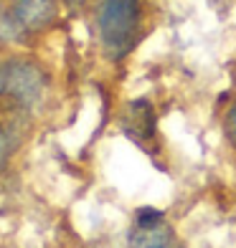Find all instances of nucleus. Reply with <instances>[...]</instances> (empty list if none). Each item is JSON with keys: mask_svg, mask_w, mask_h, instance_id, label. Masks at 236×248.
Returning a JSON list of instances; mask_svg holds the SVG:
<instances>
[{"mask_svg": "<svg viewBox=\"0 0 236 248\" xmlns=\"http://www.w3.org/2000/svg\"><path fill=\"white\" fill-rule=\"evenodd\" d=\"M49 92V74L41 63L23 56L0 59V99L18 109H36Z\"/></svg>", "mask_w": 236, "mask_h": 248, "instance_id": "2", "label": "nucleus"}, {"mask_svg": "<svg viewBox=\"0 0 236 248\" xmlns=\"http://www.w3.org/2000/svg\"><path fill=\"white\" fill-rule=\"evenodd\" d=\"M18 129L13 127V124H0V170L8 165V160L13 157L16 147H18Z\"/></svg>", "mask_w": 236, "mask_h": 248, "instance_id": "6", "label": "nucleus"}, {"mask_svg": "<svg viewBox=\"0 0 236 248\" xmlns=\"http://www.w3.org/2000/svg\"><path fill=\"white\" fill-rule=\"evenodd\" d=\"M223 127H226V134H229V140L236 144V101L229 107L226 111V122H223Z\"/></svg>", "mask_w": 236, "mask_h": 248, "instance_id": "7", "label": "nucleus"}, {"mask_svg": "<svg viewBox=\"0 0 236 248\" xmlns=\"http://www.w3.org/2000/svg\"><path fill=\"white\" fill-rule=\"evenodd\" d=\"M119 124H122V132H125L137 147L148 150L150 142H155L157 114H155V107L148 99H132L125 107V111H122Z\"/></svg>", "mask_w": 236, "mask_h": 248, "instance_id": "5", "label": "nucleus"}, {"mask_svg": "<svg viewBox=\"0 0 236 248\" xmlns=\"http://www.w3.org/2000/svg\"><path fill=\"white\" fill-rule=\"evenodd\" d=\"M142 0H99L97 3V38L104 59L125 61L142 36Z\"/></svg>", "mask_w": 236, "mask_h": 248, "instance_id": "1", "label": "nucleus"}, {"mask_svg": "<svg viewBox=\"0 0 236 248\" xmlns=\"http://www.w3.org/2000/svg\"><path fill=\"white\" fill-rule=\"evenodd\" d=\"M61 0H5L0 5V43H28L59 16Z\"/></svg>", "mask_w": 236, "mask_h": 248, "instance_id": "3", "label": "nucleus"}, {"mask_svg": "<svg viewBox=\"0 0 236 248\" xmlns=\"http://www.w3.org/2000/svg\"><path fill=\"white\" fill-rule=\"evenodd\" d=\"M130 248H183V243L160 210L140 208L130 225Z\"/></svg>", "mask_w": 236, "mask_h": 248, "instance_id": "4", "label": "nucleus"}]
</instances>
